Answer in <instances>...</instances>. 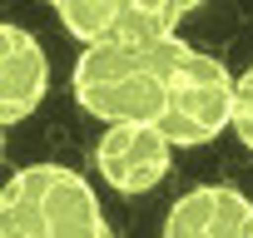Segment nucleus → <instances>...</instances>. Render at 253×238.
<instances>
[{"label": "nucleus", "instance_id": "2", "mask_svg": "<svg viewBox=\"0 0 253 238\" xmlns=\"http://www.w3.org/2000/svg\"><path fill=\"white\" fill-rule=\"evenodd\" d=\"M0 238H114V228L84 174L25 164L0 189Z\"/></svg>", "mask_w": 253, "mask_h": 238}, {"label": "nucleus", "instance_id": "5", "mask_svg": "<svg viewBox=\"0 0 253 238\" xmlns=\"http://www.w3.org/2000/svg\"><path fill=\"white\" fill-rule=\"evenodd\" d=\"M174 164V144L159 124H104L99 144H94V169L114 194H149L164 184Z\"/></svg>", "mask_w": 253, "mask_h": 238}, {"label": "nucleus", "instance_id": "9", "mask_svg": "<svg viewBox=\"0 0 253 238\" xmlns=\"http://www.w3.org/2000/svg\"><path fill=\"white\" fill-rule=\"evenodd\" d=\"M199 5H204V0H164V10H169V25L179 30V20H189Z\"/></svg>", "mask_w": 253, "mask_h": 238}, {"label": "nucleus", "instance_id": "4", "mask_svg": "<svg viewBox=\"0 0 253 238\" xmlns=\"http://www.w3.org/2000/svg\"><path fill=\"white\" fill-rule=\"evenodd\" d=\"M55 20L70 40L89 45H129V40H164L179 35L169 25L164 0H50Z\"/></svg>", "mask_w": 253, "mask_h": 238}, {"label": "nucleus", "instance_id": "7", "mask_svg": "<svg viewBox=\"0 0 253 238\" xmlns=\"http://www.w3.org/2000/svg\"><path fill=\"white\" fill-rule=\"evenodd\" d=\"M50 89V60L30 30L15 20L0 25V124H20L40 109Z\"/></svg>", "mask_w": 253, "mask_h": 238}, {"label": "nucleus", "instance_id": "6", "mask_svg": "<svg viewBox=\"0 0 253 238\" xmlns=\"http://www.w3.org/2000/svg\"><path fill=\"white\" fill-rule=\"evenodd\" d=\"M164 238H253V203L233 184H199L164 213Z\"/></svg>", "mask_w": 253, "mask_h": 238}, {"label": "nucleus", "instance_id": "8", "mask_svg": "<svg viewBox=\"0 0 253 238\" xmlns=\"http://www.w3.org/2000/svg\"><path fill=\"white\" fill-rule=\"evenodd\" d=\"M233 134L253 154V65L238 75V89H233Z\"/></svg>", "mask_w": 253, "mask_h": 238}, {"label": "nucleus", "instance_id": "1", "mask_svg": "<svg viewBox=\"0 0 253 238\" xmlns=\"http://www.w3.org/2000/svg\"><path fill=\"white\" fill-rule=\"evenodd\" d=\"M184 40H129V45H89L75 60L70 89L84 114L104 119V124H159L169 84L179 70Z\"/></svg>", "mask_w": 253, "mask_h": 238}, {"label": "nucleus", "instance_id": "3", "mask_svg": "<svg viewBox=\"0 0 253 238\" xmlns=\"http://www.w3.org/2000/svg\"><path fill=\"white\" fill-rule=\"evenodd\" d=\"M233 89H238V75H228V65L218 55L184 45L174 84H169V104H164V119H159L169 144L199 149V144L218 139L223 129H233Z\"/></svg>", "mask_w": 253, "mask_h": 238}]
</instances>
